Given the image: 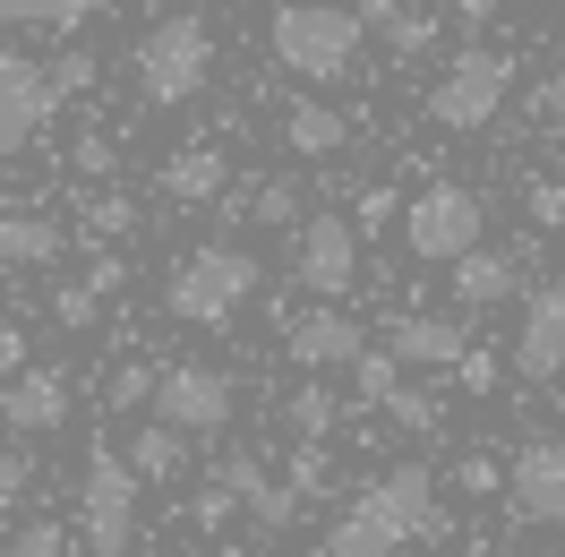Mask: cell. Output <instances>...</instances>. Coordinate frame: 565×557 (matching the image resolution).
Wrapping results in <instances>:
<instances>
[{
  "label": "cell",
  "instance_id": "cell-1",
  "mask_svg": "<svg viewBox=\"0 0 565 557\" xmlns=\"http://www.w3.org/2000/svg\"><path fill=\"white\" fill-rule=\"evenodd\" d=\"M446 515H437V472L428 463H394L386 481H369L343 506V523L326 532V557H394L403 540H437Z\"/></svg>",
  "mask_w": 565,
  "mask_h": 557
},
{
  "label": "cell",
  "instance_id": "cell-2",
  "mask_svg": "<svg viewBox=\"0 0 565 557\" xmlns=\"http://www.w3.org/2000/svg\"><path fill=\"white\" fill-rule=\"evenodd\" d=\"M360 35H369V18L343 9V0H291L275 9V27H266V52H275L291 77H343L360 61Z\"/></svg>",
  "mask_w": 565,
  "mask_h": 557
},
{
  "label": "cell",
  "instance_id": "cell-3",
  "mask_svg": "<svg viewBox=\"0 0 565 557\" xmlns=\"http://www.w3.org/2000/svg\"><path fill=\"white\" fill-rule=\"evenodd\" d=\"M206 77H214V35H206L198 9H172V18H154V27L138 35V86H146V104H154V112L198 104Z\"/></svg>",
  "mask_w": 565,
  "mask_h": 557
},
{
  "label": "cell",
  "instance_id": "cell-4",
  "mask_svg": "<svg viewBox=\"0 0 565 557\" xmlns=\"http://www.w3.org/2000/svg\"><path fill=\"white\" fill-rule=\"evenodd\" d=\"M248 292H257V258L232 249V241H206V249H189V258L172 266L163 309H172L180 326H232Z\"/></svg>",
  "mask_w": 565,
  "mask_h": 557
},
{
  "label": "cell",
  "instance_id": "cell-5",
  "mask_svg": "<svg viewBox=\"0 0 565 557\" xmlns=\"http://www.w3.org/2000/svg\"><path fill=\"white\" fill-rule=\"evenodd\" d=\"M505 95H514V52L462 43L455 61H446V77L428 86V120L455 129V138H471V129H489L497 112H505Z\"/></svg>",
  "mask_w": 565,
  "mask_h": 557
},
{
  "label": "cell",
  "instance_id": "cell-6",
  "mask_svg": "<svg viewBox=\"0 0 565 557\" xmlns=\"http://www.w3.org/2000/svg\"><path fill=\"white\" fill-rule=\"evenodd\" d=\"M403 249L420 258V266H455L462 249H480L489 241V198L480 189H462V180H428L420 198L403 207Z\"/></svg>",
  "mask_w": 565,
  "mask_h": 557
},
{
  "label": "cell",
  "instance_id": "cell-7",
  "mask_svg": "<svg viewBox=\"0 0 565 557\" xmlns=\"http://www.w3.org/2000/svg\"><path fill=\"white\" fill-rule=\"evenodd\" d=\"M77 523H86V549H95V557H129V549H138V463H129L120 446L86 454Z\"/></svg>",
  "mask_w": 565,
  "mask_h": 557
},
{
  "label": "cell",
  "instance_id": "cell-8",
  "mask_svg": "<svg viewBox=\"0 0 565 557\" xmlns=\"http://www.w3.org/2000/svg\"><path fill=\"white\" fill-rule=\"evenodd\" d=\"M291 283L309 292V301H343L360 283V223L352 214H309L300 232H291Z\"/></svg>",
  "mask_w": 565,
  "mask_h": 557
},
{
  "label": "cell",
  "instance_id": "cell-9",
  "mask_svg": "<svg viewBox=\"0 0 565 557\" xmlns=\"http://www.w3.org/2000/svg\"><path fill=\"white\" fill-rule=\"evenodd\" d=\"M232 403H241V386L223 378V369H206V360H172L163 386H154V420H172L189 438H223V429H232Z\"/></svg>",
  "mask_w": 565,
  "mask_h": 557
},
{
  "label": "cell",
  "instance_id": "cell-10",
  "mask_svg": "<svg viewBox=\"0 0 565 557\" xmlns=\"http://www.w3.org/2000/svg\"><path fill=\"white\" fill-rule=\"evenodd\" d=\"M52 112H61V95H52V61H26V52H0V164L35 146Z\"/></svg>",
  "mask_w": 565,
  "mask_h": 557
},
{
  "label": "cell",
  "instance_id": "cell-11",
  "mask_svg": "<svg viewBox=\"0 0 565 557\" xmlns=\"http://www.w3.org/2000/svg\"><path fill=\"white\" fill-rule=\"evenodd\" d=\"M282 351H291L309 378H334V369L352 378V360L369 351V335H360V317L343 309V301H309V309L282 326Z\"/></svg>",
  "mask_w": 565,
  "mask_h": 557
},
{
  "label": "cell",
  "instance_id": "cell-12",
  "mask_svg": "<svg viewBox=\"0 0 565 557\" xmlns=\"http://www.w3.org/2000/svg\"><path fill=\"white\" fill-rule=\"evenodd\" d=\"M505 506H514V523L565 532V446H557V438L514 446V463H505Z\"/></svg>",
  "mask_w": 565,
  "mask_h": 557
},
{
  "label": "cell",
  "instance_id": "cell-13",
  "mask_svg": "<svg viewBox=\"0 0 565 557\" xmlns=\"http://www.w3.org/2000/svg\"><path fill=\"white\" fill-rule=\"evenodd\" d=\"M514 369L531 386L565 378V275H548L540 292L523 301V335H514Z\"/></svg>",
  "mask_w": 565,
  "mask_h": 557
},
{
  "label": "cell",
  "instance_id": "cell-14",
  "mask_svg": "<svg viewBox=\"0 0 565 557\" xmlns=\"http://www.w3.org/2000/svg\"><path fill=\"white\" fill-rule=\"evenodd\" d=\"M70 378L61 369H18V378H0V429H18V438H52L61 420H70Z\"/></svg>",
  "mask_w": 565,
  "mask_h": 557
},
{
  "label": "cell",
  "instance_id": "cell-15",
  "mask_svg": "<svg viewBox=\"0 0 565 557\" xmlns=\"http://www.w3.org/2000/svg\"><path fill=\"white\" fill-rule=\"evenodd\" d=\"M446 292H455L462 309H497V301H514V292H523V266H514V258H505V249H462L455 266H446Z\"/></svg>",
  "mask_w": 565,
  "mask_h": 557
},
{
  "label": "cell",
  "instance_id": "cell-16",
  "mask_svg": "<svg viewBox=\"0 0 565 557\" xmlns=\"http://www.w3.org/2000/svg\"><path fill=\"white\" fill-rule=\"evenodd\" d=\"M386 351L403 360V369H455L462 351H471V335H462L455 317H394Z\"/></svg>",
  "mask_w": 565,
  "mask_h": 557
},
{
  "label": "cell",
  "instance_id": "cell-17",
  "mask_svg": "<svg viewBox=\"0 0 565 557\" xmlns=\"http://www.w3.org/2000/svg\"><path fill=\"white\" fill-rule=\"evenodd\" d=\"M282 146L309 155V164H326V155L352 146V120H343L334 104H318V95H291V104H282Z\"/></svg>",
  "mask_w": 565,
  "mask_h": 557
},
{
  "label": "cell",
  "instance_id": "cell-18",
  "mask_svg": "<svg viewBox=\"0 0 565 557\" xmlns=\"http://www.w3.org/2000/svg\"><path fill=\"white\" fill-rule=\"evenodd\" d=\"M223 189H232V155H214V146H172V155H163V198L214 207Z\"/></svg>",
  "mask_w": 565,
  "mask_h": 557
},
{
  "label": "cell",
  "instance_id": "cell-19",
  "mask_svg": "<svg viewBox=\"0 0 565 557\" xmlns=\"http://www.w3.org/2000/svg\"><path fill=\"white\" fill-rule=\"evenodd\" d=\"M0 266H61V223L35 207L0 214Z\"/></svg>",
  "mask_w": 565,
  "mask_h": 557
},
{
  "label": "cell",
  "instance_id": "cell-20",
  "mask_svg": "<svg viewBox=\"0 0 565 557\" xmlns=\"http://www.w3.org/2000/svg\"><path fill=\"white\" fill-rule=\"evenodd\" d=\"M189 429H172V420H154V429H138L129 438V463H138V481H180V463H189Z\"/></svg>",
  "mask_w": 565,
  "mask_h": 557
},
{
  "label": "cell",
  "instance_id": "cell-21",
  "mask_svg": "<svg viewBox=\"0 0 565 557\" xmlns=\"http://www.w3.org/2000/svg\"><path fill=\"white\" fill-rule=\"evenodd\" d=\"M95 18V0H0V27H52V35H77Z\"/></svg>",
  "mask_w": 565,
  "mask_h": 557
},
{
  "label": "cell",
  "instance_id": "cell-22",
  "mask_svg": "<svg viewBox=\"0 0 565 557\" xmlns=\"http://www.w3.org/2000/svg\"><path fill=\"white\" fill-rule=\"evenodd\" d=\"M282 420H291V438H334V420H343V403H334V386L309 378L291 386V403H282Z\"/></svg>",
  "mask_w": 565,
  "mask_h": 557
},
{
  "label": "cell",
  "instance_id": "cell-23",
  "mask_svg": "<svg viewBox=\"0 0 565 557\" xmlns=\"http://www.w3.org/2000/svg\"><path fill=\"white\" fill-rule=\"evenodd\" d=\"M248 214H257L266 232H300V223H309V214H300V180H291V172L257 180V189H248Z\"/></svg>",
  "mask_w": 565,
  "mask_h": 557
},
{
  "label": "cell",
  "instance_id": "cell-24",
  "mask_svg": "<svg viewBox=\"0 0 565 557\" xmlns=\"http://www.w3.org/2000/svg\"><path fill=\"white\" fill-rule=\"evenodd\" d=\"M77 232H86V241H129V232H138V207H129L120 189H95V198H86V223H77Z\"/></svg>",
  "mask_w": 565,
  "mask_h": 557
},
{
  "label": "cell",
  "instance_id": "cell-25",
  "mask_svg": "<svg viewBox=\"0 0 565 557\" xmlns=\"http://www.w3.org/2000/svg\"><path fill=\"white\" fill-rule=\"evenodd\" d=\"M377 412H386L394 429H412V438H437V420H446V412H437V395H428V386H394V395L377 403Z\"/></svg>",
  "mask_w": 565,
  "mask_h": 557
},
{
  "label": "cell",
  "instance_id": "cell-26",
  "mask_svg": "<svg viewBox=\"0 0 565 557\" xmlns=\"http://www.w3.org/2000/svg\"><path fill=\"white\" fill-rule=\"evenodd\" d=\"M394 386H403V360H394V351H360L352 360V395L360 403H386Z\"/></svg>",
  "mask_w": 565,
  "mask_h": 557
},
{
  "label": "cell",
  "instance_id": "cell-27",
  "mask_svg": "<svg viewBox=\"0 0 565 557\" xmlns=\"http://www.w3.org/2000/svg\"><path fill=\"white\" fill-rule=\"evenodd\" d=\"M248 523H257V532H291V523H300V488H291V481H266L257 497H248Z\"/></svg>",
  "mask_w": 565,
  "mask_h": 557
},
{
  "label": "cell",
  "instance_id": "cell-28",
  "mask_svg": "<svg viewBox=\"0 0 565 557\" xmlns=\"http://www.w3.org/2000/svg\"><path fill=\"white\" fill-rule=\"evenodd\" d=\"M52 317H61L70 335H86V326L104 317V292H95V283H86V275H77V283H61V292H52Z\"/></svg>",
  "mask_w": 565,
  "mask_h": 557
},
{
  "label": "cell",
  "instance_id": "cell-29",
  "mask_svg": "<svg viewBox=\"0 0 565 557\" xmlns=\"http://www.w3.org/2000/svg\"><path fill=\"white\" fill-rule=\"evenodd\" d=\"M282 481L300 488V497H318V488L334 481V463H326V438H300V446H291V472H282Z\"/></svg>",
  "mask_w": 565,
  "mask_h": 557
},
{
  "label": "cell",
  "instance_id": "cell-30",
  "mask_svg": "<svg viewBox=\"0 0 565 557\" xmlns=\"http://www.w3.org/2000/svg\"><path fill=\"white\" fill-rule=\"evenodd\" d=\"M86 86H95V52H86V43H70V52L52 61V95H61V104H77Z\"/></svg>",
  "mask_w": 565,
  "mask_h": 557
},
{
  "label": "cell",
  "instance_id": "cell-31",
  "mask_svg": "<svg viewBox=\"0 0 565 557\" xmlns=\"http://www.w3.org/2000/svg\"><path fill=\"white\" fill-rule=\"evenodd\" d=\"M214 481H232V488H241V506H248V497H257V488H266V481H275V472H266V454H223V463H214Z\"/></svg>",
  "mask_w": 565,
  "mask_h": 557
},
{
  "label": "cell",
  "instance_id": "cell-32",
  "mask_svg": "<svg viewBox=\"0 0 565 557\" xmlns=\"http://www.w3.org/2000/svg\"><path fill=\"white\" fill-rule=\"evenodd\" d=\"M386 43H394V52H403V61H420L428 43H437V18H428V9H403V18H394V27H386Z\"/></svg>",
  "mask_w": 565,
  "mask_h": 557
},
{
  "label": "cell",
  "instance_id": "cell-33",
  "mask_svg": "<svg viewBox=\"0 0 565 557\" xmlns=\"http://www.w3.org/2000/svg\"><path fill=\"white\" fill-rule=\"evenodd\" d=\"M232 506H241V488H232V481H206L198 497H189V523H198V532H214V523H232Z\"/></svg>",
  "mask_w": 565,
  "mask_h": 557
},
{
  "label": "cell",
  "instance_id": "cell-34",
  "mask_svg": "<svg viewBox=\"0 0 565 557\" xmlns=\"http://www.w3.org/2000/svg\"><path fill=\"white\" fill-rule=\"evenodd\" d=\"M154 386H163V369L129 360V369H111V403H120V412H129V403H154Z\"/></svg>",
  "mask_w": 565,
  "mask_h": 557
},
{
  "label": "cell",
  "instance_id": "cell-35",
  "mask_svg": "<svg viewBox=\"0 0 565 557\" xmlns=\"http://www.w3.org/2000/svg\"><path fill=\"white\" fill-rule=\"evenodd\" d=\"M523 207H531V223H540V232H565V180H531Z\"/></svg>",
  "mask_w": 565,
  "mask_h": 557
},
{
  "label": "cell",
  "instance_id": "cell-36",
  "mask_svg": "<svg viewBox=\"0 0 565 557\" xmlns=\"http://www.w3.org/2000/svg\"><path fill=\"white\" fill-rule=\"evenodd\" d=\"M0 557H70V532H61V523H26Z\"/></svg>",
  "mask_w": 565,
  "mask_h": 557
},
{
  "label": "cell",
  "instance_id": "cell-37",
  "mask_svg": "<svg viewBox=\"0 0 565 557\" xmlns=\"http://www.w3.org/2000/svg\"><path fill=\"white\" fill-rule=\"evenodd\" d=\"M394 214H403V198H394V189H360V207H352V223H360V232H386Z\"/></svg>",
  "mask_w": 565,
  "mask_h": 557
},
{
  "label": "cell",
  "instance_id": "cell-38",
  "mask_svg": "<svg viewBox=\"0 0 565 557\" xmlns=\"http://www.w3.org/2000/svg\"><path fill=\"white\" fill-rule=\"evenodd\" d=\"M531 120H540V129H565V70L531 86Z\"/></svg>",
  "mask_w": 565,
  "mask_h": 557
},
{
  "label": "cell",
  "instance_id": "cell-39",
  "mask_svg": "<svg viewBox=\"0 0 565 557\" xmlns=\"http://www.w3.org/2000/svg\"><path fill=\"white\" fill-rule=\"evenodd\" d=\"M455 386H471V395H489V386H497V351H480V344H471V351L455 360Z\"/></svg>",
  "mask_w": 565,
  "mask_h": 557
},
{
  "label": "cell",
  "instance_id": "cell-40",
  "mask_svg": "<svg viewBox=\"0 0 565 557\" xmlns=\"http://www.w3.org/2000/svg\"><path fill=\"white\" fill-rule=\"evenodd\" d=\"M26 481H35V454H26V446H0V497H26Z\"/></svg>",
  "mask_w": 565,
  "mask_h": 557
},
{
  "label": "cell",
  "instance_id": "cell-41",
  "mask_svg": "<svg viewBox=\"0 0 565 557\" xmlns=\"http://www.w3.org/2000/svg\"><path fill=\"white\" fill-rule=\"evenodd\" d=\"M77 172H86V180H111V172H120L111 138H77Z\"/></svg>",
  "mask_w": 565,
  "mask_h": 557
},
{
  "label": "cell",
  "instance_id": "cell-42",
  "mask_svg": "<svg viewBox=\"0 0 565 557\" xmlns=\"http://www.w3.org/2000/svg\"><path fill=\"white\" fill-rule=\"evenodd\" d=\"M462 488H471V497H489V488H505V472H497L489 454H462V472H455Z\"/></svg>",
  "mask_w": 565,
  "mask_h": 557
},
{
  "label": "cell",
  "instance_id": "cell-43",
  "mask_svg": "<svg viewBox=\"0 0 565 557\" xmlns=\"http://www.w3.org/2000/svg\"><path fill=\"white\" fill-rule=\"evenodd\" d=\"M86 283H95V292H104V301H111V292H120V283H129V266H120V258H111V249H104V258H95V266H86Z\"/></svg>",
  "mask_w": 565,
  "mask_h": 557
},
{
  "label": "cell",
  "instance_id": "cell-44",
  "mask_svg": "<svg viewBox=\"0 0 565 557\" xmlns=\"http://www.w3.org/2000/svg\"><path fill=\"white\" fill-rule=\"evenodd\" d=\"M18 369H26V335H18V326H0V378H18Z\"/></svg>",
  "mask_w": 565,
  "mask_h": 557
},
{
  "label": "cell",
  "instance_id": "cell-45",
  "mask_svg": "<svg viewBox=\"0 0 565 557\" xmlns=\"http://www.w3.org/2000/svg\"><path fill=\"white\" fill-rule=\"evenodd\" d=\"M360 18H369V27H377V35H386L394 18H403V0H360Z\"/></svg>",
  "mask_w": 565,
  "mask_h": 557
},
{
  "label": "cell",
  "instance_id": "cell-46",
  "mask_svg": "<svg viewBox=\"0 0 565 557\" xmlns=\"http://www.w3.org/2000/svg\"><path fill=\"white\" fill-rule=\"evenodd\" d=\"M497 9H505V0H455V18H462V27H489Z\"/></svg>",
  "mask_w": 565,
  "mask_h": 557
},
{
  "label": "cell",
  "instance_id": "cell-47",
  "mask_svg": "<svg viewBox=\"0 0 565 557\" xmlns=\"http://www.w3.org/2000/svg\"><path fill=\"white\" fill-rule=\"evenodd\" d=\"M180 557H223V549H180Z\"/></svg>",
  "mask_w": 565,
  "mask_h": 557
},
{
  "label": "cell",
  "instance_id": "cell-48",
  "mask_svg": "<svg viewBox=\"0 0 565 557\" xmlns=\"http://www.w3.org/2000/svg\"><path fill=\"white\" fill-rule=\"evenodd\" d=\"M497 557H523V549H497Z\"/></svg>",
  "mask_w": 565,
  "mask_h": 557
},
{
  "label": "cell",
  "instance_id": "cell-49",
  "mask_svg": "<svg viewBox=\"0 0 565 557\" xmlns=\"http://www.w3.org/2000/svg\"><path fill=\"white\" fill-rule=\"evenodd\" d=\"M557 180H565V155H557Z\"/></svg>",
  "mask_w": 565,
  "mask_h": 557
}]
</instances>
